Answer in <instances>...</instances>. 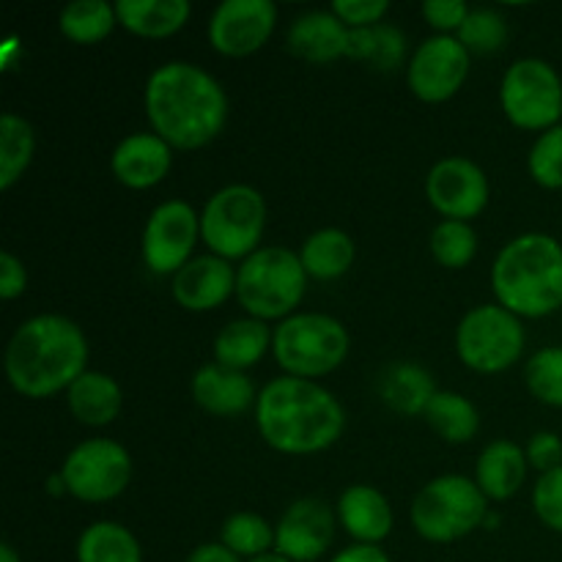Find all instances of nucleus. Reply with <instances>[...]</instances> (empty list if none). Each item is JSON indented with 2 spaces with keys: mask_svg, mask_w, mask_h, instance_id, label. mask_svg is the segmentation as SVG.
<instances>
[{
  "mask_svg": "<svg viewBox=\"0 0 562 562\" xmlns=\"http://www.w3.org/2000/svg\"><path fill=\"white\" fill-rule=\"evenodd\" d=\"M143 110L154 135L173 151H198L223 135L228 97L206 69L190 60H168L148 75Z\"/></svg>",
  "mask_w": 562,
  "mask_h": 562,
  "instance_id": "1",
  "label": "nucleus"
},
{
  "mask_svg": "<svg viewBox=\"0 0 562 562\" xmlns=\"http://www.w3.org/2000/svg\"><path fill=\"white\" fill-rule=\"evenodd\" d=\"M88 338L71 318L42 313L14 329L3 368L11 390L27 401L66 393L88 371Z\"/></svg>",
  "mask_w": 562,
  "mask_h": 562,
  "instance_id": "2",
  "label": "nucleus"
},
{
  "mask_svg": "<svg viewBox=\"0 0 562 562\" xmlns=\"http://www.w3.org/2000/svg\"><path fill=\"white\" fill-rule=\"evenodd\" d=\"M256 428L278 453L316 456L344 437L346 409L318 382L278 376L258 390Z\"/></svg>",
  "mask_w": 562,
  "mask_h": 562,
  "instance_id": "3",
  "label": "nucleus"
},
{
  "mask_svg": "<svg viewBox=\"0 0 562 562\" xmlns=\"http://www.w3.org/2000/svg\"><path fill=\"white\" fill-rule=\"evenodd\" d=\"M497 305L519 318H547L562 311V245L530 231L514 236L492 263Z\"/></svg>",
  "mask_w": 562,
  "mask_h": 562,
  "instance_id": "4",
  "label": "nucleus"
},
{
  "mask_svg": "<svg viewBox=\"0 0 562 562\" xmlns=\"http://www.w3.org/2000/svg\"><path fill=\"white\" fill-rule=\"evenodd\" d=\"M307 272L300 252L261 247L236 269V300L258 322H283L294 316L307 294Z\"/></svg>",
  "mask_w": 562,
  "mask_h": 562,
  "instance_id": "5",
  "label": "nucleus"
},
{
  "mask_svg": "<svg viewBox=\"0 0 562 562\" xmlns=\"http://www.w3.org/2000/svg\"><path fill=\"white\" fill-rule=\"evenodd\" d=\"M349 351V329L327 313H294L272 333V355L283 376L318 382L338 371Z\"/></svg>",
  "mask_w": 562,
  "mask_h": 562,
  "instance_id": "6",
  "label": "nucleus"
},
{
  "mask_svg": "<svg viewBox=\"0 0 562 562\" xmlns=\"http://www.w3.org/2000/svg\"><path fill=\"white\" fill-rule=\"evenodd\" d=\"M488 499L475 477L439 475L412 499L409 521L428 543H453L486 525Z\"/></svg>",
  "mask_w": 562,
  "mask_h": 562,
  "instance_id": "7",
  "label": "nucleus"
},
{
  "mask_svg": "<svg viewBox=\"0 0 562 562\" xmlns=\"http://www.w3.org/2000/svg\"><path fill=\"white\" fill-rule=\"evenodd\" d=\"M267 231V198L250 184H228L214 192L201 212V241L212 256L245 261L261 250Z\"/></svg>",
  "mask_w": 562,
  "mask_h": 562,
  "instance_id": "8",
  "label": "nucleus"
},
{
  "mask_svg": "<svg viewBox=\"0 0 562 562\" xmlns=\"http://www.w3.org/2000/svg\"><path fill=\"white\" fill-rule=\"evenodd\" d=\"M527 346L525 324L497 302L477 305L456 327V355L470 371L497 376L521 360Z\"/></svg>",
  "mask_w": 562,
  "mask_h": 562,
  "instance_id": "9",
  "label": "nucleus"
},
{
  "mask_svg": "<svg viewBox=\"0 0 562 562\" xmlns=\"http://www.w3.org/2000/svg\"><path fill=\"white\" fill-rule=\"evenodd\" d=\"M499 104L516 130L547 132L562 121V80L549 60L519 58L505 69Z\"/></svg>",
  "mask_w": 562,
  "mask_h": 562,
  "instance_id": "10",
  "label": "nucleus"
},
{
  "mask_svg": "<svg viewBox=\"0 0 562 562\" xmlns=\"http://www.w3.org/2000/svg\"><path fill=\"white\" fill-rule=\"evenodd\" d=\"M132 456L121 442L93 437L69 450L58 475L66 494L88 505H102L121 497L132 483Z\"/></svg>",
  "mask_w": 562,
  "mask_h": 562,
  "instance_id": "11",
  "label": "nucleus"
},
{
  "mask_svg": "<svg viewBox=\"0 0 562 562\" xmlns=\"http://www.w3.org/2000/svg\"><path fill=\"white\" fill-rule=\"evenodd\" d=\"M198 239H201V214L192 209V203L179 198L159 203L148 214L143 228V263L151 274L173 278L195 258Z\"/></svg>",
  "mask_w": 562,
  "mask_h": 562,
  "instance_id": "12",
  "label": "nucleus"
},
{
  "mask_svg": "<svg viewBox=\"0 0 562 562\" xmlns=\"http://www.w3.org/2000/svg\"><path fill=\"white\" fill-rule=\"evenodd\" d=\"M472 55L456 36H428L406 64V86L420 102L439 104L453 99L470 77Z\"/></svg>",
  "mask_w": 562,
  "mask_h": 562,
  "instance_id": "13",
  "label": "nucleus"
},
{
  "mask_svg": "<svg viewBox=\"0 0 562 562\" xmlns=\"http://www.w3.org/2000/svg\"><path fill=\"white\" fill-rule=\"evenodd\" d=\"M426 198L434 212L445 220H470L481 217L492 198L486 170L467 157H445L428 170Z\"/></svg>",
  "mask_w": 562,
  "mask_h": 562,
  "instance_id": "14",
  "label": "nucleus"
},
{
  "mask_svg": "<svg viewBox=\"0 0 562 562\" xmlns=\"http://www.w3.org/2000/svg\"><path fill=\"white\" fill-rule=\"evenodd\" d=\"M274 25L272 0H223L209 20V44L225 58H247L272 38Z\"/></svg>",
  "mask_w": 562,
  "mask_h": 562,
  "instance_id": "15",
  "label": "nucleus"
},
{
  "mask_svg": "<svg viewBox=\"0 0 562 562\" xmlns=\"http://www.w3.org/2000/svg\"><path fill=\"white\" fill-rule=\"evenodd\" d=\"M338 514L318 497H300L274 525V552L291 562H316L335 541Z\"/></svg>",
  "mask_w": 562,
  "mask_h": 562,
  "instance_id": "16",
  "label": "nucleus"
},
{
  "mask_svg": "<svg viewBox=\"0 0 562 562\" xmlns=\"http://www.w3.org/2000/svg\"><path fill=\"white\" fill-rule=\"evenodd\" d=\"M173 168V148L154 132H132L110 154V170L126 190H151Z\"/></svg>",
  "mask_w": 562,
  "mask_h": 562,
  "instance_id": "17",
  "label": "nucleus"
},
{
  "mask_svg": "<svg viewBox=\"0 0 562 562\" xmlns=\"http://www.w3.org/2000/svg\"><path fill=\"white\" fill-rule=\"evenodd\" d=\"M170 294L179 307L190 313H209L236 294V269L225 258L195 256L181 272L173 274Z\"/></svg>",
  "mask_w": 562,
  "mask_h": 562,
  "instance_id": "18",
  "label": "nucleus"
},
{
  "mask_svg": "<svg viewBox=\"0 0 562 562\" xmlns=\"http://www.w3.org/2000/svg\"><path fill=\"white\" fill-rule=\"evenodd\" d=\"M190 393L198 409L214 417H239L250 406L256 409L258 401L252 379L241 371H231L220 362H206L192 373Z\"/></svg>",
  "mask_w": 562,
  "mask_h": 562,
  "instance_id": "19",
  "label": "nucleus"
},
{
  "mask_svg": "<svg viewBox=\"0 0 562 562\" xmlns=\"http://www.w3.org/2000/svg\"><path fill=\"white\" fill-rule=\"evenodd\" d=\"M335 514H338V525L344 527L346 536L355 538V543H368V547H382L395 525L390 499L368 483H355L346 488Z\"/></svg>",
  "mask_w": 562,
  "mask_h": 562,
  "instance_id": "20",
  "label": "nucleus"
},
{
  "mask_svg": "<svg viewBox=\"0 0 562 562\" xmlns=\"http://www.w3.org/2000/svg\"><path fill=\"white\" fill-rule=\"evenodd\" d=\"M349 36L351 31L333 14V11H307L300 14L289 27L291 55L307 64H335L340 58H349Z\"/></svg>",
  "mask_w": 562,
  "mask_h": 562,
  "instance_id": "21",
  "label": "nucleus"
},
{
  "mask_svg": "<svg viewBox=\"0 0 562 562\" xmlns=\"http://www.w3.org/2000/svg\"><path fill=\"white\" fill-rule=\"evenodd\" d=\"M530 461L514 439H494L481 450L475 464V483L488 503H505L521 492Z\"/></svg>",
  "mask_w": 562,
  "mask_h": 562,
  "instance_id": "22",
  "label": "nucleus"
},
{
  "mask_svg": "<svg viewBox=\"0 0 562 562\" xmlns=\"http://www.w3.org/2000/svg\"><path fill=\"white\" fill-rule=\"evenodd\" d=\"M439 393L431 371L417 362H395L379 376V398L401 417L426 415L428 404Z\"/></svg>",
  "mask_w": 562,
  "mask_h": 562,
  "instance_id": "23",
  "label": "nucleus"
},
{
  "mask_svg": "<svg viewBox=\"0 0 562 562\" xmlns=\"http://www.w3.org/2000/svg\"><path fill=\"white\" fill-rule=\"evenodd\" d=\"M66 404H69L71 417H75L80 426L104 428L121 415L124 393H121L119 382H115L113 376L88 368V371L66 390Z\"/></svg>",
  "mask_w": 562,
  "mask_h": 562,
  "instance_id": "24",
  "label": "nucleus"
},
{
  "mask_svg": "<svg viewBox=\"0 0 562 562\" xmlns=\"http://www.w3.org/2000/svg\"><path fill=\"white\" fill-rule=\"evenodd\" d=\"M119 25L140 38H170L190 22V0H119Z\"/></svg>",
  "mask_w": 562,
  "mask_h": 562,
  "instance_id": "25",
  "label": "nucleus"
},
{
  "mask_svg": "<svg viewBox=\"0 0 562 562\" xmlns=\"http://www.w3.org/2000/svg\"><path fill=\"white\" fill-rule=\"evenodd\" d=\"M272 333L274 329H269L267 322L250 316L228 322L214 338V362L245 373L272 351Z\"/></svg>",
  "mask_w": 562,
  "mask_h": 562,
  "instance_id": "26",
  "label": "nucleus"
},
{
  "mask_svg": "<svg viewBox=\"0 0 562 562\" xmlns=\"http://www.w3.org/2000/svg\"><path fill=\"white\" fill-rule=\"evenodd\" d=\"M357 247L346 231L322 228L307 236L300 247V261L305 267L307 278L333 283L340 280L351 267H355Z\"/></svg>",
  "mask_w": 562,
  "mask_h": 562,
  "instance_id": "27",
  "label": "nucleus"
},
{
  "mask_svg": "<svg viewBox=\"0 0 562 562\" xmlns=\"http://www.w3.org/2000/svg\"><path fill=\"white\" fill-rule=\"evenodd\" d=\"M423 420L448 445H467L481 431V412L467 395L456 390H439L428 404Z\"/></svg>",
  "mask_w": 562,
  "mask_h": 562,
  "instance_id": "28",
  "label": "nucleus"
},
{
  "mask_svg": "<svg viewBox=\"0 0 562 562\" xmlns=\"http://www.w3.org/2000/svg\"><path fill=\"white\" fill-rule=\"evenodd\" d=\"M77 562H143L140 541L119 521H93L77 538Z\"/></svg>",
  "mask_w": 562,
  "mask_h": 562,
  "instance_id": "29",
  "label": "nucleus"
},
{
  "mask_svg": "<svg viewBox=\"0 0 562 562\" xmlns=\"http://www.w3.org/2000/svg\"><path fill=\"white\" fill-rule=\"evenodd\" d=\"M406 49L409 44H406L404 31L387 22L351 31L349 36V58L357 64H368L376 71H395L404 66Z\"/></svg>",
  "mask_w": 562,
  "mask_h": 562,
  "instance_id": "30",
  "label": "nucleus"
},
{
  "mask_svg": "<svg viewBox=\"0 0 562 562\" xmlns=\"http://www.w3.org/2000/svg\"><path fill=\"white\" fill-rule=\"evenodd\" d=\"M36 154V132L16 113L0 115V190L9 192L31 168Z\"/></svg>",
  "mask_w": 562,
  "mask_h": 562,
  "instance_id": "31",
  "label": "nucleus"
},
{
  "mask_svg": "<svg viewBox=\"0 0 562 562\" xmlns=\"http://www.w3.org/2000/svg\"><path fill=\"white\" fill-rule=\"evenodd\" d=\"M115 25H119L115 5L104 0H75L64 5L58 14V31L80 47L104 42L115 31Z\"/></svg>",
  "mask_w": 562,
  "mask_h": 562,
  "instance_id": "32",
  "label": "nucleus"
},
{
  "mask_svg": "<svg viewBox=\"0 0 562 562\" xmlns=\"http://www.w3.org/2000/svg\"><path fill=\"white\" fill-rule=\"evenodd\" d=\"M220 543L239 560H256L274 552V525H269L263 516L239 510L228 516L220 527Z\"/></svg>",
  "mask_w": 562,
  "mask_h": 562,
  "instance_id": "33",
  "label": "nucleus"
},
{
  "mask_svg": "<svg viewBox=\"0 0 562 562\" xmlns=\"http://www.w3.org/2000/svg\"><path fill=\"white\" fill-rule=\"evenodd\" d=\"M431 256L445 269H467L477 256V234L470 223L459 220H442L431 231Z\"/></svg>",
  "mask_w": 562,
  "mask_h": 562,
  "instance_id": "34",
  "label": "nucleus"
},
{
  "mask_svg": "<svg viewBox=\"0 0 562 562\" xmlns=\"http://www.w3.org/2000/svg\"><path fill=\"white\" fill-rule=\"evenodd\" d=\"M525 384L541 404L562 409V346L538 349L525 366Z\"/></svg>",
  "mask_w": 562,
  "mask_h": 562,
  "instance_id": "35",
  "label": "nucleus"
},
{
  "mask_svg": "<svg viewBox=\"0 0 562 562\" xmlns=\"http://www.w3.org/2000/svg\"><path fill=\"white\" fill-rule=\"evenodd\" d=\"M456 38L470 55H494L508 42V20L497 9H472Z\"/></svg>",
  "mask_w": 562,
  "mask_h": 562,
  "instance_id": "36",
  "label": "nucleus"
},
{
  "mask_svg": "<svg viewBox=\"0 0 562 562\" xmlns=\"http://www.w3.org/2000/svg\"><path fill=\"white\" fill-rule=\"evenodd\" d=\"M527 170L543 190H562V124L538 135L527 154Z\"/></svg>",
  "mask_w": 562,
  "mask_h": 562,
  "instance_id": "37",
  "label": "nucleus"
},
{
  "mask_svg": "<svg viewBox=\"0 0 562 562\" xmlns=\"http://www.w3.org/2000/svg\"><path fill=\"white\" fill-rule=\"evenodd\" d=\"M532 508L543 527L562 536V467L538 477L532 488Z\"/></svg>",
  "mask_w": 562,
  "mask_h": 562,
  "instance_id": "38",
  "label": "nucleus"
},
{
  "mask_svg": "<svg viewBox=\"0 0 562 562\" xmlns=\"http://www.w3.org/2000/svg\"><path fill=\"white\" fill-rule=\"evenodd\" d=\"M329 11L349 31H362V27L382 25L384 16L390 14V3L387 0H335Z\"/></svg>",
  "mask_w": 562,
  "mask_h": 562,
  "instance_id": "39",
  "label": "nucleus"
},
{
  "mask_svg": "<svg viewBox=\"0 0 562 562\" xmlns=\"http://www.w3.org/2000/svg\"><path fill=\"white\" fill-rule=\"evenodd\" d=\"M470 11L464 0H426L423 3V16L439 36H456Z\"/></svg>",
  "mask_w": 562,
  "mask_h": 562,
  "instance_id": "40",
  "label": "nucleus"
},
{
  "mask_svg": "<svg viewBox=\"0 0 562 562\" xmlns=\"http://www.w3.org/2000/svg\"><path fill=\"white\" fill-rule=\"evenodd\" d=\"M525 453L532 470L547 475V472H554L562 467V439L552 431H538L530 437Z\"/></svg>",
  "mask_w": 562,
  "mask_h": 562,
  "instance_id": "41",
  "label": "nucleus"
},
{
  "mask_svg": "<svg viewBox=\"0 0 562 562\" xmlns=\"http://www.w3.org/2000/svg\"><path fill=\"white\" fill-rule=\"evenodd\" d=\"M27 291V269L14 252H0V300L14 302Z\"/></svg>",
  "mask_w": 562,
  "mask_h": 562,
  "instance_id": "42",
  "label": "nucleus"
},
{
  "mask_svg": "<svg viewBox=\"0 0 562 562\" xmlns=\"http://www.w3.org/2000/svg\"><path fill=\"white\" fill-rule=\"evenodd\" d=\"M329 562H393L382 547H368V543H351L340 549Z\"/></svg>",
  "mask_w": 562,
  "mask_h": 562,
  "instance_id": "43",
  "label": "nucleus"
},
{
  "mask_svg": "<svg viewBox=\"0 0 562 562\" xmlns=\"http://www.w3.org/2000/svg\"><path fill=\"white\" fill-rule=\"evenodd\" d=\"M184 562H241V560L236 558L234 552H228L223 543L214 541V543H201L198 549H192Z\"/></svg>",
  "mask_w": 562,
  "mask_h": 562,
  "instance_id": "44",
  "label": "nucleus"
},
{
  "mask_svg": "<svg viewBox=\"0 0 562 562\" xmlns=\"http://www.w3.org/2000/svg\"><path fill=\"white\" fill-rule=\"evenodd\" d=\"M0 562H22V558L11 543H0Z\"/></svg>",
  "mask_w": 562,
  "mask_h": 562,
  "instance_id": "45",
  "label": "nucleus"
},
{
  "mask_svg": "<svg viewBox=\"0 0 562 562\" xmlns=\"http://www.w3.org/2000/svg\"><path fill=\"white\" fill-rule=\"evenodd\" d=\"M250 562H291V560L280 558L278 552H269V554H263V558H256V560H250Z\"/></svg>",
  "mask_w": 562,
  "mask_h": 562,
  "instance_id": "46",
  "label": "nucleus"
},
{
  "mask_svg": "<svg viewBox=\"0 0 562 562\" xmlns=\"http://www.w3.org/2000/svg\"><path fill=\"white\" fill-rule=\"evenodd\" d=\"M560 316H562V311H560Z\"/></svg>",
  "mask_w": 562,
  "mask_h": 562,
  "instance_id": "47",
  "label": "nucleus"
}]
</instances>
